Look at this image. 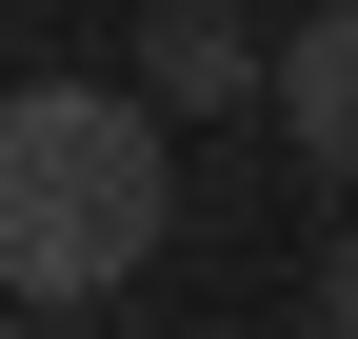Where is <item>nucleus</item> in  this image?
<instances>
[{"label": "nucleus", "mask_w": 358, "mask_h": 339, "mask_svg": "<svg viewBox=\"0 0 358 339\" xmlns=\"http://www.w3.org/2000/svg\"><path fill=\"white\" fill-rule=\"evenodd\" d=\"M179 220V140L140 80H0V300H120Z\"/></svg>", "instance_id": "1"}, {"label": "nucleus", "mask_w": 358, "mask_h": 339, "mask_svg": "<svg viewBox=\"0 0 358 339\" xmlns=\"http://www.w3.org/2000/svg\"><path fill=\"white\" fill-rule=\"evenodd\" d=\"M259 80H279V40H259L239 0H159V20H140V100L159 120H239Z\"/></svg>", "instance_id": "2"}, {"label": "nucleus", "mask_w": 358, "mask_h": 339, "mask_svg": "<svg viewBox=\"0 0 358 339\" xmlns=\"http://www.w3.org/2000/svg\"><path fill=\"white\" fill-rule=\"evenodd\" d=\"M279 140H299V180H338L358 200V0H319V20H279Z\"/></svg>", "instance_id": "3"}, {"label": "nucleus", "mask_w": 358, "mask_h": 339, "mask_svg": "<svg viewBox=\"0 0 358 339\" xmlns=\"http://www.w3.org/2000/svg\"><path fill=\"white\" fill-rule=\"evenodd\" d=\"M319 319H358V220H338V260H319Z\"/></svg>", "instance_id": "4"}]
</instances>
